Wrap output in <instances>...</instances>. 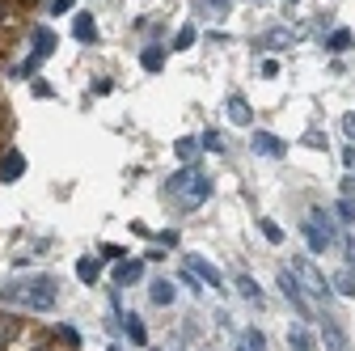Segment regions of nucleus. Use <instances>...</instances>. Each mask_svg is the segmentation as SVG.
I'll use <instances>...</instances> for the list:
<instances>
[{
	"label": "nucleus",
	"instance_id": "f257e3e1",
	"mask_svg": "<svg viewBox=\"0 0 355 351\" xmlns=\"http://www.w3.org/2000/svg\"><path fill=\"white\" fill-rule=\"evenodd\" d=\"M0 296H5L9 305H26V309H55L60 300V280L55 275H34V280H21V284H9L0 288Z\"/></svg>",
	"mask_w": 355,
	"mask_h": 351
},
{
	"label": "nucleus",
	"instance_id": "f03ea898",
	"mask_svg": "<svg viewBox=\"0 0 355 351\" xmlns=\"http://www.w3.org/2000/svg\"><path fill=\"white\" fill-rule=\"evenodd\" d=\"M304 237H309V250H318V254H326V246L334 241V229H330V216L322 212V207H313L304 216Z\"/></svg>",
	"mask_w": 355,
	"mask_h": 351
},
{
	"label": "nucleus",
	"instance_id": "7ed1b4c3",
	"mask_svg": "<svg viewBox=\"0 0 355 351\" xmlns=\"http://www.w3.org/2000/svg\"><path fill=\"white\" fill-rule=\"evenodd\" d=\"M292 280H300V288H309V292H313V296H326L330 300V284H326V275L313 267V262H309V258H292Z\"/></svg>",
	"mask_w": 355,
	"mask_h": 351
},
{
	"label": "nucleus",
	"instance_id": "20e7f679",
	"mask_svg": "<svg viewBox=\"0 0 355 351\" xmlns=\"http://www.w3.org/2000/svg\"><path fill=\"white\" fill-rule=\"evenodd\" d=\"M55 47H60V38H55V30H51V26H34V51H30V60L21 64V72L30 76V72L38 68V60H47V55H51Z\"/></svg>",
	"mask_w": 355,
	"mask_h": 351
},
{
	"label": "nucleus",
	"instance_id": "39448f33",
	"mask_svg": "<svg viewBox=\"0 0 355 351\" xmlns=\"http://www.w3.org/2000/svg\"><path fill=\"white\" fill-rule=\"evenodd\" d=\"M279 288H284V296H288V300L296 305V314H300V318H318V314H313V300L304 296V288H300V284L292 280V271H288V267L279 271Z\"/></svg>",
	"mask_w": 355,
	"mask_h": 351
},
{
	"label": "nucleus",
	"instance_id": "423d86ee",
	"mask_svg": "<svg viewBox=\"0 0 355 351\" xmlns=\"http://www.w3.org/2000/svg\"><path fill=\"white\" fill-rule=\"evenodd\" d=\"M182 267L195 275V280H203V284H211V288H225V275H220L216 267H211V262L207 258H199V254H187V262H182Z\"/></svg>",
	"mask_w": 355,
	"mask_h": 351
},
{
	"label": "nucleus",
	"instance_id": "0eeeda50",
	"mask_svg": "<svg viewBox=\"0 0 355 351\" xmlns=\"http://www.w3.org/2000/svg\"><path fill=\"white\" fill-rule=\"evenodd\" d=\"M250 148H254L258 157H284V140H279V136H271V131H254Z\"/></svg>",
	"mask_w": 355,
	"mask_h": 351
},
{
	"label": "nucleus",
	"instance_id": "6e6552de",
	"mask_svg": "<svg viewBox=\"0 0 355 351\" xmlns=\"http://www.w3.org/2000/svg\"><path fill=\"white\" fill-rule=\"evenodd\" d=\"M21 330H26V322H21V318H13V314H0V351H9V347L21 339Z\"/></svg>",
	"mask_w": 355,
	"mask_h": 351
},
{
	"label": "nucleus",
	"instance_id": "1a4fd4ad",
	"mask_svg": "<svg viewBox=\"0 0 355 351\" xmlns=\"http://www.w3.org/2000/svg\"><path fill=\"white\" fill-rule=\"evenodd\" d=\"M322 347L326 351H347V334L334 318H322Z\"/></svg>",
	"mask_w": 355,
	"mask_h": 351
},
{
	"label": "nucleus",
	"instance_id": "9d476101",
	"mask_svg": "<svg viewBox=\"0 0 355 351\" xmlns=\"http://www.w3.org/2000/svg\"><path fill=\"white\" fill-rule=\"evenodd\" d=\"M140 275H144V262L140 258H127V262H119V267H114V284H123V288L140 284Z\"/></svg>",
	"mask_w": 355,
	"mask_h": 351
},
{
	"label": "nucleus",
	"instance_id": "9b49d317",
	"mask_svg": "<svg viewBox=\"0 0 355 351\" xmlns=\"http://www.w3.org/2000/svg\"><path fill=\"white\" fill-rule=\"evenodd\" d=\"M21 173H26V157H21L17 148H9V153H5V161H0V178L13 182V178H21Z\"/></svg>",
	"mask_w": 355,
	"mask_h": 351
},
{
	"label": "nucleus",
	"instance_id": "f8f14e48",
	"mask_svg": "<svg viewBox=\"0 0 355 351\" xmlns=\"http://www.w3.org/2000/svg\"><path fill=\"white\" fill-rule=\"evenodd\" d=\"M72 34H76V42H98V22L89 17V13H76Z\"/></svg>",
	"mask_w": 355,
	"mask_h": 351
},
{
	"label": "nucleus",
	"instance_id": "ddd939ff",
	"mask_svg": "<svg viewBox=\"0 0 355 351\" xmlns=\"http://www.w3.org/2000/svg\"><path fill=\"white\" fill-rule=\"evenodd\" d=\"M229 119H233L237 127H250V123H254V110H250V102H245L241 94L229 98Z\"/></svg>",
	"mask_w": 355,
	"mask_h": 351
},
{
	"label": "nucleus",
	"instance_id": "4468645a",
	"mask_svg": "<svg viewBox=\"0 0 355 351\" xmlns=\"http://www.w3.org/2000/svg\"><path fill=\"white\" fill-rule=\"evenodd\" d=\"M351 42H355V34L351 30H330V38H326V51H334V55H343V51H351Z\"/></svg>",
	"mask_w": 355,
	"mask_h": 351
},
{
	"label": "nucleus",
	"instance_id": "2eb2a0df",
	"mask_svg": "<svg viewBox=\"0 0 355 351\" xmlns=\"http://www.w3.org/2000/svg\"><path fill=\"white\" fill-rule=\"evenodd\" d=\"M292 30H284V26H275V30H266L262 34V42H266V47H271V51H284V47H292Z\"/></svg>",
	"mask_w": 355,
	"mask_h": 351
},
{
	"label": "nucleus",
	"instance_id": "dca6fc26",
	"mask_svg": "<svg viewBox=\"0 0 355 351\" xmlns=\"http://www.w3.org/2000/svg\"><path fill=\"white\" fill-rule=\"evenodd\" d=\"M76 275H80L85 284H94V280L102 275V258H89V254H85V258H76Z\"/></svg>",
	"mask_w": 355,
	"mask_h": 351
},
{
	"label": "nucleus",
	"instance_id": "f3484780",
	"mask_svg": "<svg viewBox=\"0 0 355 351\" xmlns=\"http://www.w3.org/2000/svg\"><path fill=\"white\" fill-rule=\"evenodd\" d=\"M140 68H144V72H161V68H165V51H161V47H144V51H140Z\"/></svg>",
	"mask_w": 355,
	"mask_h": 351
},
{
	"label": "nucleus",
	"instance_id": "a211bd4d",
	"mask_svg": "<svg viewBox=\"0 0 355 351\" xmlns=\"http://www.w3.org/2000/svg\"><path fill=\"white\" fill-rule=\"evenodd\" d=\"M148 296H153V305H173V296H178V288H173L169 280H157V284L148 288Z\"/></svg>",
	"mask_w": 355,
	"mask_h": 351
},
{
	"label": "nucleus",
	"instance_id": "6ab92c4d",
	"mask_svg": "<svg viewBox=\"0 0 355 351\" xmlns=\"http://www.w3.org/2000/svg\"><path fill=\"white\" fill-rule=\"evenodd\" d=\"M288 347H292V351H313V334H309L304 326H292V330H288Z\"/></svg>",
	"mask_w": 355,
	"mask_h": 351
},
{
	"label": "nucleus",
	"instance_id": "aec40b11",
	"mask_svg": "<svg viewBox=\"0 0 355 351\" xmlns=\"http://www.w3.org/2000/svg\"><path fill=\"white\" fill-rule=\"evenodd\" d=\"M195 38H199L195 26H182V30L173 34V51H191V47H195Z\"/></svg>",
	"mask_w": 355,
	"mask_h": 351
},
{
	"label": "nucleus",
	"instance_id": "412c9836",
	"mask_svg": "<svg viewBox=\"0 0 355 351\" xmlns=\"http://www.w3.org/2000/svg\"><path fill=\"white\" fill-rule=\"evenodd\" d=\"M258 229H262V237H266V241H275V246L284 241V229H279L275 221H266V216H258Z\"/></svg>",
	"mask_w": 355,
	"mask_h": 351
},
{
	"label": "nucleus",
	"instance_id": "4be33fe9",
	"mask_svg": "<svg viewBox=\"0 0 355 351\" xmlns=\"http://www.w3.org/2000/svg\"><path fill=\"white\" fill-rule=\"evenodd\" d=\"M173 153H178V157H182V161H191V157L199 153V140H195V136H182V140H178V144H173Z\"/></svg>",
	"mask_w": 355,
	"mask_h": 351
},
{
	"label": "nucleus",
	"instance_id": "5701e85b",
	"mask_svg": "<svg viewBox=\"0 0 355 351\" xmlns=\"http://www.w3.org/2000/svg\"><path fill=\"white\" fill-rule=\"evenodd\" d=\"M195 182H199V187H195V191H187V207H199V203L211 195V187H207L203 178H195Z\"/></svg>",
	"mask_w": 355,
	"mask_h": 351
},
{
	"label": "nucleus",
	"instance_id": "b1692460",
	"mask_svg": "<svg viewBox=\"0 0 355 351\" xmlns=\"http://www.w3.org/2000/svg\"><path fill=\"white\" fill-rule=\"evenodd\" d=\"M237 288H241L245 300H258V305H262V292H258V284H254L250 275H237Z\"/></svg>",
	"mask_w": 355,
	"mask_h": 351
},
{
	"label": "nucleus",
	"instance_id": "393cba45",
	"mask_svg": "<svg viewBox=\"0 0 355 351\" xmlns=\"http://www.w3.org/2000/svg\"><path fill=\"white\" fill-rule=\"evenodd\" d=\"M241 351H266V339H262L258 330H245V334H241Z\"/></svg>",
	"mask_w": 355,
	"mask_h": 351
},
{
	"label": "nucleus",
	"instance_id": "a878e982",
	"mask_svg": "<svg viewBox=\"0 0 355 351\" xmlns=\"http://www.w3.org/2000/svg\"><path fill=\"white\" fill-rule=\"evenodd\" d=\"M334 212H338V221H343V225H351V221H355V199H351V195H343Z\"/></svg>",
	"mask_w": 355,
	"mask_h": 351
},
{
	"label": "nucleus",
	"instance_id": "bb28decb",
	"mask_svg": "<svg viewBox=\"0 0 355 351\" xmlns=\"http://www.w3.org/2000/svg\"><path fill=\"white\" fill-rule=\"evenodd\" d=\"M127 339H131V343H144V339H148V334H144V326H140V318H136V314H127Z\"/></svg>",
	"mask_w": 355,
	"mask_h": 351
},
{
	"label": "nucleus",
	"instance_id": "cd10ccee",
	"mask_svg": "<svg viewBox=\"0 0 355 351\" xmlns=\"http://www.w3.org/2000/svg\"><path fill=\"white\" fill-rule=\"evenodd\" d=\"M334 284H338V292H343V296H355V271H351V267H347V271H338V280H334Z\"/></svg>",
	"mask_w": 355,
	"mask_h": 351
},
{
	"label": "nucleus",
	"instance_id": "c85d7f7f",
	"mask_svg": "<svg viewBox=\"0 0 355 351\" xmlns=\"http://www.w3.org/2000/svg\"><path fill=\"white\" fill-rule=\"evenodd\" d=\"M98 254H102V258H110V262H119V258H123L127 250H123V246H110V241H106V246H98Z\"/></svg>",
	"mask_w": 355,
	"mask_h": 351
},
{
	"label": "nucleus",
	"instance_id": "c756f323",
	"mask_svg": "<svg viewBox=\"0 0 355 351\" xmlns=\"http://www.w3.org/2000/svg\"><path fill=\"white\" fill-rule=\"evenodd\" d=\"M13 22V5H9V0H0V26H9Z\"/></svg>",
	"mask_w": 355,
	"mask_h": 351
},
{
	"label": "nucleus",
	"instance_id": "7c9ffc66",
	"mask_svg": "<svg viewBox=\"0 0 355 351\" xmlns=\"http://www.w3.org/2000/svg\"><path fill=\"white\" fill-rule=\"evenodd\" d=\"M55 334H60V339H64V343H68V347H76V330H72V326H60V330H55Z\"/></svg>",
	"mask_w": 355,
	"mask_h": 351
},
{
	"label": "nucleus",
	"instance_id": "2f4dec72",
	"mask_svg": "<svg viewBox=\"0 0 355 351\" xmlns=\"http://www.w3.org/2000/svg\"><path fill=\"white\" fill-rule=\"evenodd\" d=\"M76 0H51V13H72Z\"/></svg>",
	"mask_w": 355,
	"mask_h": 351
},
{
	"label": "nucleus",
	"instance_id": "473e14b6",
	"mask_svg": "<svg viewBox=\"0 0 355 351\" xmlns=\"http://www.w3.org/2000/svg\"><path fill=\"white\" fill-rule=\"evenodd\" d=\"M343 131H347V140H355V114H343Z\"/></svg>",
	"mask_w": 355,
	"mask_h": 351
},
{
	"label": "nucleus",
	"instance_id": "72a5a7b5",
	"mask_svg": "<svg viewBox=\"0 0 355 351\" xmlns=\"http://www.w3.org/2000/svg\"><path fill=\"white\" fill-rule=\"evenodd\" d=\"M347 258H351V271H355V237L347 241Z\"/></svg>",
	"mask_w": 355,
	"mask_h": 351
},
{
	"label": "nucleus",
	"instance_id": "f704fd0d",
	"mask_svg": "<svg viewBox=\"0 0 355 351\" xmlns=\"http://www.w3.org/2000/svg\"><path fill=\"white\" fill-rule=\"evenodd\" d=\"M207 5H211V9H229V0H207Z\"/></svg>",
	"mask_w": 355,
	"mask_h": 351
}]
</instances>
